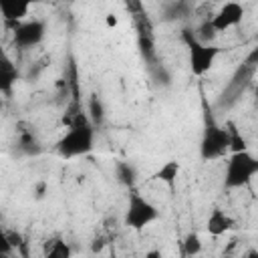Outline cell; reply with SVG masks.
I'll list each match as a JSON object with an SVG mask.
<instances>
[{"label": "cell", "mask_w": 258, "mask_h": 258, "mask_svg": "<svg viewBox=\"0 0 258 258\" xmlns=\"http://www.w3.org/2000/svg\"><path fill=\"white\" fill-rule=\"evenodd\" d=\"M95 147V125L87 113H77L69 123L62 137L56 141V153L64 159L91 153Z\"/></svg>", "instance_id": "6da1fadb"}, {"label": "cell", "mask_w": 258, "mask_h": 258, "mask_svg": "<svg viewBox=\"0 0 258 258\" xmlns=\"http://www.w3.org/2000/svg\"><path fill=\"white\" fill-rule=\"evenodd\" d=\"M256 173H258V159L250 151L230 153L224 171V185L228 189L244 187L256 177Z\"/></svg>", "instance_id": "7a4b0ae2"}, {"label": "cell", "mask_w": 258, "mask_h": 258, "mask_svg": "<svg viewBox=\"0 0 258 258\" xmlns=\"http://www.w3.org/2000/svg\"><path fill=\"white\" fill-rule=\"evenodd\" d=\"M159 220V210L139 191H129L127 208H125V226L139 232Z\"/></svg>", "instance_id": "3957f363"}, {"label": "cell", "mask_w": 258, "mask_h": 258, "mask_svg": "<svg viewBox=\"0 0 258 258\" xmlns=\"http://www.w3.org/2000/svg\"><path fill=\"white\" fill-rule=\"evenodd\" d=\"M228 129L224 125H216L212 119L206 123L202 143H200V155L204 161L222 159L228 153Z\"/></svg>", "instance_id": "277c9868"}, {"label": "cell", "mask_w": 258, "mask_h": 258, "mask_svg": "<svg viewBox=\"0 0 258 258\" xmlns=\"http://www.w3.org/2000/svg\"><path fill=\"white\" fill-rule=\"evenodd\" d=\"M185 42H187V52H189V69L196 77H204L206 73H210V69L214 67L220 48L216 44H202L194 38V32L185 30Z\"/></svg>", "instance_id": "5b68a950"}, {"label": "cell", "mask_w": 258, "mask_h": 258, "mask_svg": "<svg viewBox=\"0 0 258 258\" xmlns=\"http://www.w3.org/2000/svg\"><path fill=\"white\" fill-rule=\"evenodd\" d=\"M44 34H46V24L38 18H32V20H24L12 30V40L18 48H32L42 42Z\"/></svg>", "instance_id": "8992f818"}, {"label": "cell", "mask_w": 258, "mask_h": 258, "mask_svg": "<svg viewBox=\"0 0 258 258\" xmlns=\"http://www.w3.org/2000/svg\"><path fill=\"white\" fill-rule=\"evenodd\" d=\"M242 16H244V6L240 2H226L218 8V12L210 18V24L214 26V30L218 34L238 26L242 22Z\"/></svg>", "instance_id": "52a82bcc"}, {"label": "cell", "mask_w": 258, "mask_h": 258, "mask_svg": "<svg viewBox=\"0 0 258 258\" xmlns=\"http://www.w3.org/2000/svg\"><path fill=\"white\" fill-rule=\"evenodd\" d=\"M30 12V4L28 2H22V0H0V14H2V20L8 28H16L18 24H22L26 20Z\"/></svg>", "instance_id": "ba28073f"}, {"label": "cell", "mask_w": 258, "mask_h": 258, "mask_svg": "<svg viewBox=\"0 0 258 258\" xmlns=\"http://www.w3.org/2000/svg\"><path fill=\"white\" fill-rule=\"evenodd\" d=\"M236 228V220L226 212V210H222V208H212V212H210V216H208V220H206V232L210 234V236H214V238H218V236H224L226 232H230V230H234Z\"/></svg>", "instance_id": "9c48e42d"}, {"label": "cell", "mask_w": 258, "mask_h": 258, "mask_svg": "<svg viewBox=\"0 0 258 258\" xmlns=\"http://www.w3.org/2000/svg\"><path fill=\"white\" fill-rule=\"evenodd\" d=\"M16 79H18L16 64L4 50H0V95H10Z\"/></svg>", "instance_id": "30bf717a"}, {"label": "cell", "mask_w": 258, "mask_h": 258, "mask_svg": "<svg viewBox=\"0 0 258 258\" xmlns=\"http://www.w3.org/2000/svg\"><path fill=\"white\" fill-rule=\"evenodd\" d=\"M179 171H181V165L177 159H167L165 163H161V167L153 173V179L165 183L167 187H173L177 177H179Z\"/></svg>", "instance_id": "8fae6325"}, {"label": "cell", "mask_w": 258, "mask_h": 258, "mask_svg": "<svg viewBox=\"0 0 258 258\" xmlns=\"http://www.w3.org/2000/svg\"><path fill=\"white\" fill-rule=\"evenodd\" d=\"M71 246L62 238H50L44 242L42 248V258H71Z\"/></svg>", "instance_id": "7c38bea8"}, {"label": "cell", "mask_w": 258, "mask_h": 258, "mask_svg": "<svg viewBox=\"0 0 258 258\" xmlns=\"http://www.w3.org/2000/svg\"><path fill=\"white\" fill-rule=\"evenodd\" d=\"M224 127L228 129V143H230V145H228V153L248 151V143H246V139H244L242 131L236 127V123H234V121H228Z\"/></svg>", "instance_id": "4fadbf2b"}, {"label": "cell", "mask_w": 258, "mask_h": 258, "mask_svg": "<svg viewBox=\"0 0 258 258\" xmlns=\"http://www.w3.org/2000/svg\"><path fill=\"white\" fill-rule=\"evenodd\" d=\"M194 38H196L198 42H202V44H214V40L218 38V32H216L214 26L210 24V18H206V20L198 26Z\"/></svg>", "instance_id": "5bb4252c"}, {"label": "cell", "mask_w": 258, "mask_h": 258, "mask_svg": "<svg viewBox=\"0 0 258 258\" xmlns=\"http://www.w3.org/2000/svg\"><path fill=\"white\" fill-rule=\"evenodd\" d=\"M181 246H183V254L189 256V258H194V256H198V254L202 252L204 242H202V238H200L196 232H189V234L183 238Z\"/></svg>", "instance_id": "9a60e30c"}, {"label": "cell", "mask_w": 258, "mask_h": 258, "mask_svg": "<svg viewBox=\"0 0 258 258\" xmlns=\"http://www.w3.org/2000/svg\"><path fill=\"white\" fill-rule=\"evenodd\" d=\"M117 177H119V181H121V183L131 185V183H133V177H135L133 167H131V165H127V163H119V165H117Z\"/></svg>", "instance_id": "2e32d148"}, {"label": "cell", "mask_w": 258, "mask_h": 258, "mask_svg": "<svg viewBox=\"0 0 258 258\" xmlns=\"http://www.w3.org/2000/svg\"><path fill=\"white\" fill-rule=\"evenodd\" d=\"M91 121H93V125L95 123H99L101 119H103V107H101V101L99 99H91V117H89Z\"/></svg>", "instance_id": "e0dca14e"}, {"label": "cell", "mask_w": 258, "mask_h": 258, "mask_svg": "<svg viewBox=\"0 0 258 258\" xmlns=\"http://www.w3.org/2000/svg\"><path fill=\"white\" fill-rule=\"evenodd\" d=\"M12 252H14V246L10 244L8 234L0 228V254H12Z\"/></svg>", "instance_id": "ac0fdd59"}, {"label": "cell", "mask_w": 258, "mask_h": 258, "mask_svg": "<svg viewBox=\"0 0 258 258\" xmlns=\"http://www.w3.org/2000/svg\"><path fill=\"white\" fill-rule=\"evenodd\" d=\"M105 24H107V28H115L119 24V18L115 14H105Z\"/></svg>", "instance_id": "d6986e66"}, {"label": "cell", "mask_w": 258, "mask_h": 258, "mask_svg": "<svg viewBox=\"0 0 258 258\" xmlns=\"http://www.w3.org/2000/svg\"><path fill=\"white\" fill-rule=\"evenodd\" d=\"M143 258H163V254H161V250L151 248V250H147V252L143 254Z\"/></svg>", "instance_id": "ffe728a7"}, {"label": "cell", "mask_w": 258, "mask_h": 258, "mask_svg": "<svg viewBox=\"0 0 258 258\" xmlns=\"http://www.w3.org/2000/svg\"><path fill=\"white\" fill-rule=\"evenodd\" d=\"M103 244H105L103 240H95V242H93V252H99V250L103 248Z\"/></svg>", "instance_id": "44dd1931"}, {"label": "cell", "mask_w": 258, "mask_h": 258, "mask_svg": "<svg viewBox=\"0 0 258 258\" xmlns=\"http://www.w3.org/2000/svg\"><path fill=\"white\" fill-rule=\"evenodd\" d=\"M242 258H258V252H256L254 248H250V250H248V252H246Z\"/></svg>", "instance_id": "7402d4cb"}, {"label": "cell", "mask_w": 258, "mask_h": 258, "mask_svg": "<svg viewBox=\"0 0 258 258\" xmlns=\"http://www.w3.org/2000/svg\"><path fill=\"white\" fill-rule=\"evenodd\" d=\"M2 107H4V97L0 95V111H2Z\"/></svg>", "instance_id": "603a6c76"}, {"label": "cell", "mask_w": 258, "mask_h": 258, "mask_svg": "<svg viewBox=\"0 0 258 258\" xmlns=\"http://www.w3.org/2000/svg\"><path fill=\"white\" fill-rule=\"evenodd\" d=\"M0 258H12V254H0Z\"/></svg>", "instance_id": "cb8c5ba5"}]
</instances>
